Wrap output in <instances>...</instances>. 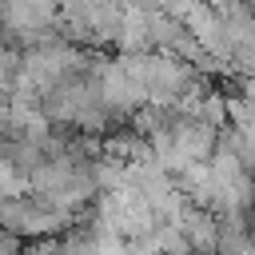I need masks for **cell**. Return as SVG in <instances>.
<instances>
[{"label": "cell", "instance_id": "obj_1", "mask_svg": "<svg viewBox=\"0 0 255 255\" xmlns=\"http://www.w3.org/2000/svg\"><path fill=\"white\" fill-rule=\"evenodd\" d=\"M20 80V52L0 44V92H12Z\"/></svg>", "mask_w": 255, "mask_h": 255}]
</instances>
